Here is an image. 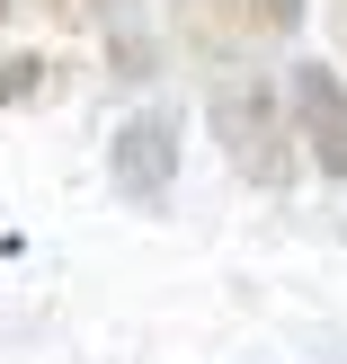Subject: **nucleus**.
<instances>
[{"label": "nucleus", "mask_w": 347, "mask_h": 364, "mask_svg": "<svg viewBox=\"0 0 347 364\" xmlns=\"http://www.w3.org/2000/svg\"><path fill=\"white\" fill-rule=\"evenodd\" d=\"M178 18H187L196 45H214V36H241L249 27V0H178Z\"/></svg>", "instance_id": "nucleus-4"}, {"label": "nucleus", "mask_w": 347, "mask_h": 364, "mask_svg": "<svg viewBox=\"0 0 347 364\" xmlns=\"http://www.w3.org/2000/svg\"><path fill=\"white\" fill-rule=\"evenodd\" d=\"M0 18H9V0H0Z\"/></svg>", "instance_id": "nucleus-8"}, {"label": "nucleus", "mask_w": 347, "mask_h": 364, "mask_svg": "<svg viewBox=\"0 0 347 364\" xmlns=\"http://www.w3.org/2000/svg\"><path fill=\"white\" fill-rule=\"evenodd\" d=\"M205 134H214V151H223L249 187H267V196L294 187V169H303L285 80H267V71H249V63L223 71V80H205Z\"/></svg>", "instance_id": "nucleus-1"}, {"label": "nucleus", "mask_w": 347, "mask_h": 364, "mask_svg": "<svg viewBox=\"0 0 347 364\" xmlns=\"http://www.w3.org/2000/svg\"><path fill=\"white\" fill-rule=\"evenodd\" d=\"M303 27V0H249V36H285Z\"/></svg>", "instance_id": "nucleus-6"}, {"label": "nucleus", "mask_w": 347, "mask_h": 364, "mask_svg": "<svg viewBox=\"0 0 347 364\" xmlns=\"http://www.w3.org/2000/svg\"><path fill=\"white\" fill-rule=\"evenodd\" d=\"M45 9H53V18H98L107 0H45Z\"/></svg>", "instance_id": "nucleus-7"}, {"label": "nucleus", "mask_w": 347, "mask_h": 364, "mask_svg": "<svg viewBox=\"0 0 347 364\" xmlns=\"http://www.w3.org/2000/svg\"><path fill=\"white\" fill-rule=\"evenodd\" d=\"M36 89H45V53H0V98H36Z\"/></svg>", "instance_id": "nucleus-5"}, {"label": "nucleus", "mask_w": 347, "mask_h": 364, "mask_svg": "<svg viewBox=\"0 0 347 364\" xmlns=\"http://www.w3.org/2000/svg\"><path fill=\"white\" fill-rule=\"evenodd\" d=\"M107 178H116V196L125 205H143V213H160L178 196V107H134V116L107 134Z\"/></svg>", "instance_id": "nucleus-2"}, {"label": "nucleus", "mask_w": 347, "mask_h": 364, "mask_svg": "<svg viewBox=\"0 0 347 364\" xmlns=\"http://www.w3.org/2000/svg\"><path fill=\"white\" fill-rule=\"evenodd\" d=\"M285 107H294L303 160H312L321 178H338V187H347V80H338V63H321V53L285 63Z\"/></svg>", "instance_id": "nucleus-3"}]
</instances>
